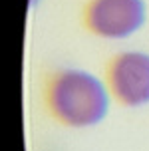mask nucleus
Returning a JSON list of instances; mask_svg holds the SVG:
<instances>
[{
	"mask_svg": "<svg viewBox=\"0 0 149 151\" xmlns=\"http://www.w3.org/2000/svg\"><path fill=\"white\" fill-rule=\"evenodd\" d=\"M112 86L127 106L149 101V56L141 52L121 54L112 66Z\"/></svg>",
	"mask_w": 149,
	"mask_h": 151,
	"instance_id": "nucleus-3",
	"label": "nucleus"
},
{
	"mask_svg": "<svg viewBox=\"0 0 149 151\" xmlns=\"http://www.w3.org/2000/svg\"><path fill=\"white\" fill-rule=\"evenodd\" d=\"M50 104L62 121L70 125H94L107 113V93L101 82L78 70H68L54 80Z\"/></svg>",
	"mask_w": 149,
	"mask_h": 151,
	"instance_id": "nucleus-1",
	"label": "nucleus"
},
{
	"mask_svg": "<svg viewBox=\"0 0 149 151\" xmlns=\"http://www.w3.org/2000/svg\"><path fill=\"white\" fill-rule=\"evenodd\" d=\"M145 22L143 0H94L88 12L89 28L105 38H125Z\"/></svg>",
	"mask_w": 149,
	"mask_h": 151,
	"instance_id": "nucleus-2",
	"label": "nucleus"
}]
</instances>
